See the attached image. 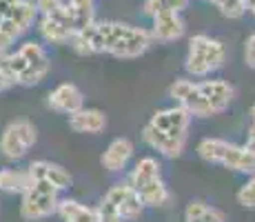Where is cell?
Listing matches in <instances>:
<instances>
[{
    "instance_id": "29",
    "label": "cell",
    "mask_w": 255,
    "mask_h": 222,
    "mask_svg": "<svg viewBox=\"0 0 255 222\" xmlns=\"http://www.w3.org/2000/svg\"><path fill=\"white\" fill-rule=\"evenodd\" d=\"M244 2H247V11L255 16V0H244Z\"/></svg>"
},
{
    "instance_id": "8",
    "label": "cell",
    "mask_w": 255,
    "mask_h": 222,
    "mask_svg": "<svg viewBox=\"0 0 255 222\" xmlns=\"http://www.w3.org/2000/svg\"><path fill=\"white\" fill-rule=\"evenodd\" d=\"M38 142V129L33 122L18 118L11 120L0 133V154L7 160H20Z\"/></svg>"
},
{
    "instance_id": "1",
    "label": "cell",
    "mask_w": 255,
    "mask_h": 222,
    "mask_svg": "<svg viewBox=\"0 0 255 222\" xmlns=\"http://www.w3.org/2000/svg\"><path fill=\"white\" fill-rule=\"evenodd\" d=\"M69 44L80 56L109 53L116 58H138L153 44V38H151V31L142 27L105 20L78 29Z\"/></svg>"
},
{
    "instance_id": "15",
    "label": "cell",
    "mask_w": 255,
    "mask_h": 222,
    "mask_svg": "<svg viewBox=\"0 0 255 222\" xmlns=\"http://www.w3.org/2000/svg\"><path fill=\"white\" fill-rule=\"evenodd\" d=\"M142 142H144L149 149L158 151L160 156L164 158H180L186 147V140H178V138H171V136H164V133H160L158 129H153V127L146 122L144 129H142Z\"/></svg>"
},
{
    "instance_id": "14",
    "label": "cell",
    "mask_w": 255,
    "mask_h": 222,
    "mask_svg": "<svg viewBox=\"0 0 255 222\" xmlns=\"http://www.w3.org/2000/svg\"><path fill=\"white\" fill-rule=\"evenodd\" d=\"M198 87H200V91H202V96L209 100V105L213 107L215 116L227 111L229 105H231L235 98V87L227 80H220V78L202 80V82H198Z\"/></svg>"
},
{
    "instance_id": "13",
    "label": "cell",
    "mask_w": 255,
    "mask_h": 222,
    "mask_svg": "<svg viewBox=\"0 0 255 222\" xmlns=\"http://www.w3.org/2000/svg\"><path fill=\"white\" fill-rule=\"evenodd\" d=\"M151 20H153V24H151V38H153V40L173 42L184 36V20L178 11L162 9V11H158Z\"/></svg>"
},
{
    "instance_id": "21",
    "label": "cell",
    "mask_w": 255,
    "mask_h": 222,
    "mask_svg": "<svg viewBox=\"0 0 255 222\" xmlns=\"http://www.w3.org/2000/svg\"><path fill=\"white\" fill-rule=\"evenodd\" d=\"M73 20H76V29H85L91 22H96V2L93 0H67Z\"/></svg>"
},
{
    "instance_id": "27",
    "label": "cell",
    "mask_w": 255,
    "mask_h": 222,
    "mask_svg": "<svg viewBox=\"0 0 255 222\" xmlns=\"http://www.w3.org/2000/svg\"><path fill=\"white\" fill-rule=\"evenodd\" d=\"M162 2V9H169V11H182L186 9V4H189V0H160Z\"/></svg>"
},
{
    "instance_id": "30",
    "label": "cell",
    "mask_w": 255,
    "mask_h": 222,
    "mask_svg": "<svg viewBox=\"0 0 255 222\" xmlns=\"http://www.w3.org/2000/svg\"><path fill=\"white\" fill-rule=\"evenodd\" d=\"M247 147L255 154V138H247Z\"/></svg>"
},
{
    "instance_id": "5",
    "label": "cell",
    "mask_w": 255,
    "mask_h": 222,
    "mask_svg": "<svg viewBox=\"0 0 255 222\" xmlns=\"http://www.w3.org/2000/svg\"><path fill=\"white\" fill-rule=\"evenodd\" d=\"M224 62H227V47L222 40L207 33H198L189 40L184 69L191 78H207L222 69Z\"/></svg>"
},
{
    "instance_id": "18",
    "label": "cell",
    "mask_w": 255,
    "mask_h": 222,
    "mask_svg": "<svg viewBox=\"0 0 255 222\" xmlns=\"http://www.w3.org/2000/svg\"><path fill=\"white\" fill-rule=\"evenodd\" d=\"M36 16H38V7H36V4L29 2V0H20V2L16 4V9L11 11V16H9L7 20L0 24V27L7 29L11 36L20 38L22 33L33 24Z\"/></svg>"
},
{
    "instance_id": "10",
    "label": "cell",
    "mask_w": 255,
    "mask_h": 222,
    "mask_svg": "<svg viewBox=\"0 0 255 222\" xmlns=\"http://www.w3.org/2000/svg\"><path fill=\"white\" fill-rule=\"evenodd\" d=\"M149 125L153 129H158L164 136L178 138V140H186L189 138V127H191V116L189 111L182 109L180 105L173 107H164L158 109L153 116L149 118Z\"/></svg>"
},
{
    "instance_id": "6",
    "label": "cell",
    "mask_w": 255,
    "mask_h": 222,
    "mask_svg": "<svg viewBox=\"0 0 255 222\" xmlns=\"http://www.w3.org/2000/svg\"><path fill=\"white\" fill-rule=\"evenodd\" d=\"M142 211L144 205L129 182L114 185L98 205L100 222H133L142 216Z\"/></svg>"
},
{
    "instance_id": "22",
    "label": "cell",
    "mask_w": 255,
    "mask_h": 222,
    "mask_svg": "<svg viewBox=\"0 0 255 222\" xmlns=\"http://www.w3.org/2000/svg\"><path fill=\"white\" fill-rule=\"evenodd\" d=\"M29 187V174L18 169H2L0 171V191L7 194H22Z\"/></svg>"
},
{
    "instance_id": "26",
    "label": "cell",
    "mask_w": 255,
    "mask_h": 222,
    "mask_svg": "<svg viewBox=\"0 0 255 222\" xmlns=\"http://www.w3.org/2000/svg\"><path fill=\"white\" fill-rule=\"evenodd\" d=\"M62 2L65 0H36V7L40 13H47V11H53L56 7H60Z\"/></svg>"
},
{
    "instance_id": "9",
    "label": "cell",
    "mask_w": 255,
    "mask_h": 222,
    "mask_svg": "<svg viewBox=\"0 0 255 222\" xmlns=\"http://www.w3.org/2000/svg\"><path fill=\"white\" fill-rule=\"evenodd\" d=\"M76 20H73V13L67 4V0L56 7L53 11H47L40 16L38 20V33L40 38L49 44H65L71 42V38L76 36Z\"/></svg>"
},
{
    "instance_id": "28",
    "label": "cell",
    "mask_w": 255,
    "mask_h": 222,
    "mask_svg": "<svg viewBox=\"0 0 255 222\" xmlns=\"http://www.w3.org/2000/svg\"><path fill=\"white\" fill-rule=\"evenodd\" d=\"M9 87H13V85H11V80H9L7 73H4V71H2V67H0V93L7 91Z\"/></svg>"
},
{
    "instance_id": "24",
    "label": "cell",
    "mask_w": 255,
    "mask_h": 222,
    "mask_svg": "<svg viewBox=\"0 0 255 222\" xmlns=\"http://www.w3.org/2000/svg\"><path fill=\"white\" fill-rule=\"evenodd\" d=\"M238 205L244 209H255V174L238 189Z\"/></svg>"
},
{
    "instance_id": "25",
    "label": "cell",
    "mask_w": 255,
    "mask_h": 222,
    "mask_svg": "<svg viewBox=\"0 0 255 222\" xmlns=\"http://www.w3.org/2000/svg\"><path fill=\"white\" fill-rule=\"evenodd\" d=\"M244 62L251 69H255V33H251L247 44H244Z\"/></svg>"
},
{
    "instance_id": "20",
    "label": "cell",
    "mask_w": 255,
    "mask_h": 222,
    "mask_svg": "<svg viewBox=\"0 0 255 222\" xmlns=\"http://www.w3.org/2000/svg\"><path fill=\"white\" fill-rule=\"evenodd\" d=\"M184 222H227L224 214L204 200H191L184 209Z\"/></svg>"
},
{
    "instance_id": "17",
    "label": "cell",
    "mask_w": 255,
    "mask_h": 222,
    "mask_svg": "<svg viewBox=\"0 0 255 222\" xmlns=\"http://www.w3.org/2000/svg\"><path fill=\"white\" fill-rule=\"evenodd\" d=\"M69 127L76 133H87V136H98L107 129V116L105 111L93 109V107H82L69 116Z\"/></svg>"
},
{
    "instance_id": "19",
    "label": "cell",
    "mask_w": 255,
    "mask_h": 222,
    "mask_svg": "<svg viewBox=\"0 0 255 222\" xmlns=\"http://www.w3.org/2000/svg\"><path fill=\"white\" fill-rule=\"evenodd\" d=\"M56 214L60 216L62 222H100L98 207L82 205V202L71 200V198H60Z\"/></svg>"
},
{
    "instance_id": "16",
    "label": "cell",
    "mask_w": 255,
    "mask_h": 222,
    "mask_svg": "<svg viewBox=\"0 0 255 222\" xmlns=\"http://www.w3.org/2000/svg\"><path fill=\"white\" fill-rule=\"evenodd\" d=\"M133 151H135V147L129 138H116V140H111L109 147L105 149L100 162L107 171L118 174V171L127 169V165H129L131 158H133Z\"/></svg>"
},
{
    "instance_id": "4",
    "label": "cell",
    "mask_w": 255,
    "mask_h": 222,
    "mask_svg": "<svg viewBox=\"0 0 255 222\" xmlns=\"http://www.w3.org/2000/svg\"><path fill=\"white\" fill-rule=\"evenodd\" d=\"M198 156L209 165H222L238 174H255V154L247 145L222 140V138H202L195 147Z\"/></svg>"
},
{
    "instance_id": "31",
    "label": "cell",
    "mask_w": 255,
    "mask_h": 222,
    "mask_svg": "<svg viewBox=\"0 0 255 222\" xmlns=\"http://www.w3.org/2000/svg\"><path fill=\"white\" fill-rule=\"evenodd\" d=\"M249 138H255V120H251V127H249Z\"/></svg>"
},
{
    "instance_id": "2",
    "label": "cell",
    "mask_w": 255,
    "mask_h": 222,
    "mask_svg": "<svg viewBox=\"0 0 255 222\" xmlns=\"http://www.w3.org/2000/svg\"><path fill=\"white\" fill-rule=\"evenodd\" d=\"M0 67L11 80V85L20 87H33L40 85L47 78L51 60H49L45 47L36 40L22 42L16 51L0 53Z\"/></svg>"
},
{
    "instance_id": "23",
    "label": "cell",
    "mask_w": 255,
    "mask_h": 222,
    "mask_svg": "<svg viewBox=\"0 0 255 222\" xmlns=\"http://www.w3.org/2000/svg\"><path fill=\"white\" fill-rule=\"evenodd\" d=\"M211 2L220 9V13H222L224 18L238 20V18H242L244 13H247V2H244V0H211Z\"/></svg>"
},
{
    "instance_id": "3",
    "label": "cell",
    "mask_w": 255,
    "mask_h": 222,
    "mask_svg": "<svg viewBox=\"0 0 255 222\" xmlns=\"http://www.w3.org/2000/svg\"><path fill=\"white\" fill-rule=\"evenodd\" d=\"M127 182L135 189V194L140 196L144 207L160 209V207H166L171 202V191L162 178V165H160L158 158L153 156L140 158L133 165V169H131Z\"/></svg>"
},
{
    "instance_id": "7",
    "label": "cell",
    "mask_w": 255,
    "mask_h": 222,
    "mask_svg": "<svg viewBox=\"0 0 255 222\" xmlns=\"http://www.w3.org/2000/svg\"><path fill=\"white\" fill-rule=\"evenodd\" d=\"M20 196V216L31 222L53 216L58 211V205H60V191L42 180H29V187Z\"/></svg>"
},
{
    "instance_id": "12",
    "label": "cell",
    "mask_w": 255,
    "mask_h": 222,
    "mask_svg": "<svg viewBox=\"0 0 255 222\" xmlns=\"http://www.w3.org/2000/svg\"><path fill=\"white\" fill-rule=\"evenodd\" d=\"M27 174L29 180H42L49 182L53 189L58 191H67L71 187V174L65 169L62 165H56V162H49V160H36L27 167Z\"/></svg>"
},
{
    "instance_id": "11",
    "label": "cell",
    "mask_w": 255,
    "mask_h": 222,
    "mask_svg": "<svg viewBox=\"0 0 255 222\" xmlns=\"http://www.w3.org/2000/svg\"><path fill=\"white\" fill-rule=\"evenodd\" d=\"M47 105L49 109H53L56 113L62 116H71L78 109L85 107V93L80 91L73 82H62V85L53 87L47 96Z\"/></svg>"
}]
</instances>
